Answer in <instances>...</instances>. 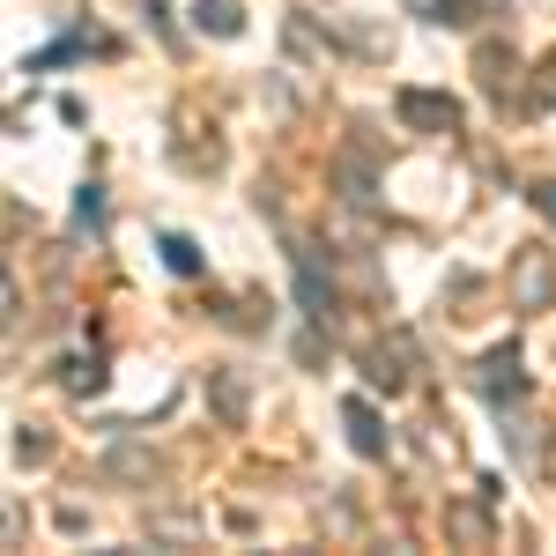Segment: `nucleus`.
<instances>
[{
  "label": "nucleus",
  "mask_w": 556,
  "mask_h": 556,
  "mask_svg": "<svg viewBox=\"0 0 556 556\" xmlns=\"http://www.w3.org/2000/svg\"><path fill=\"white\" fill-rule=\"evenodd\" d=\"M393 112H401V127H408V134H453V127H460V104H453L445 89H401Z\"/></svg>",
  "instance_id": "obj_1"
},
{
  "label": "nucleus",
  "mask_w": 556,
  "mask_h": 556,
  "mask_svg": "<svg viewBox=\"0 0 556 556\" xmlns=\"http://www.w3.org/2000/svg\"><path fill=\"white\" fill-rule=\"evenodd\" d=\"M475 75H482V89H490V97H513L519 60L505 52V45H482V52H475Z\"/></svg>",
  "instance_id": "obj_4"
},
{
  "label": "nucleus",
  "mask_w": 556,
  "mask_h": 556,
  "mask_svg": "<svg viewBox=\"0 0 556 556\" xmlns=\"http://www.w3.org/2000/svg\"><path fill=\"white\" fill-rule=\"evenodd\" d=\"M193 23H201L208 38H238V30H245V15H238V0H201V8H193Z\"/></svg>",
  "instance_id": "obj_7"
},
{
  "label": "nucleus",
  "mask_w": 556,
  "mask_h": 556,
  "mask_svg": "<svg viewBox=\"0 0 556 556\" xmlns=\"http://www.w3.org/2000/svg\"><path fill=\"white\" fill-rule=\"evenodd\" d=\"M215 408H223V424H238V416H245V386L230 379V371H215Z\"/></svg>",
  "instance_id": "obj_9"
},
{
  "label": "nucleus",
  "mask_w": 556,
  "mask_h": 556,
  "mask_svg": "<svg viewBox=\"0 0 556 556\" xmlns=\"http://www.w3.org/2000/svg\"><path fill=\"white\" fill-rule=\"evenodd\" d=\"M549 290H556L549 253H542V245H527V253L513 260V298H519V312H549Z\"/></svg>",
  "instance_id": "obj_2"
},
{
  "label": "nucleus",
  "mask_w": 556,
  "mask_h": 556,
  "mask_svg": "<svg viewBox=\"0 0 556 556\" xmlns=\"http://www.w3.org/2000/svg\"><path fill=\"white\" fill-rule=\"evenodd\" d=\"M534 208H542V215L556 223V178H549V186H534Z\"/></svg>",
  "instance_id": "obj_16"
},
{
  "label": "nucleus",
  "mask_w": 556,
  "mask_h": 556,
  "mask_svg": "<svg viewBox=\"0 0 556 556\" xmlns=\"http://www.w3.org/2000/svg\"><path fill=\"white\" fill-rule=\"evenodd\" d=\"M164 260H172V275H201V245H193V238H164Z\"/></svg>",
  "instance_id": "obj_10"
},
{
  "label": "nucleus",
  "mask_w": 556,
  "mask_h": 556,
  "mask_svg": "<svg viewBox=\"0 0 556 556\" xmlns=\"http://www.w3.org/2000/svg\"><path fill=\"white\" fill-rule=\"evenodd\" d=\"M453 527H460V534H468V542H482V534H490V519L475 513V505H460V513H453Z\"/></svg>",
  "instance_id": "obj_15"
},
{
  "label": "nucleus",
  "mask_w": 556,
  "mask_h": 556,
  "mask_svg": "<svg viewBox=\"0 0 556 556\" xmlns=\"http://www.w3.org/2000/svg\"><path fill=\"white\" fill-rule=\"evenodd\" d=\"M364 379H371V386H386V393H401V364H393L386 349H371V356H364Z\"/></svg>",
  "instance_id": "obj_11"
},
{
  "label": "nucleus",
  "mask_w": 556,
  "mask_h": 556,
  "mask_svg": "<svg viewBox=\"0 0 556 556\" xmlns=\"http://www.w3.org/2000/svg\"><path fill=\"white\" fill-rule=\"evenodd\" d=\"M482 393H490V401H519V393H527V371H519V349L513 342L482 356Z\"/></svg>",
  "instance_id": "obj_3"
},
{
  "label": "nucleus",
  "mask_w": 556,
  "mask_h": 556,
  "mask_svg": "<svg viewBox=\"0 0 556 556\" xmlns=\"http://www.w3.org/2000/svg\"><path fill=\"white\" fill-rule=\"evenodd\" d=\"M45 453H52V438H45V430H23V438H15V460H45Z\"/></svg>",
  "instance_id": "obj_14"
},
{
  "label": "nucleus",
  "mask_w": 556,
  "mask_h": 556,
  "mask_svg": "<svg viewBox=\"0 0 556 556\" xmlns=\"http://www.w3.org/2000/svg\"><path fill=\"white\" fill-rule=\"evenodd\" d=\"M342 424H349V445H356L364 460H379V453H386V430H379V416H371V401H349Z\"/></svg>",
  "instance_id": "obj_5"
},
{
  "label": "nucleus",
  "mask_w": 556,
  "mask_h": 556,
  "mask_svg": "<svg viewBox=\"0 0 556 556\" xmlns=\"http://www.w3.org/2000/svg\"><path fill=\"white\" fill-rule=\"evenodd\" d=\"M424 23H468V0H408Z\"/></svg>",
  "instance_id": "obj_12"
},
{
  "label": "nucleus",
  "mask_w": 556,
  "mask_h": 556,
  "mask_svg": "<svg viewBox=\"0 0 556 556\" xmlns=\"http://www.w3.org/2000/svg\"><path fill=\"white\" fill-rule=\"evenodd\" d=\"M342 186H349V201H371V172H364L356 156H349V164H342Z\"/></svg>",
  "instance_id": "obj_13"
},
{
  "label": "nucleus",
  "mask_w": 556,
  "mask_h": 556,
  "mask_svg": "<svg viewBox=\"0 0 556 556\" xmlns=\"http://www.w3.org/2000/svg\"><path fill=\"white\" fill-rule=\"evenodd\" d=\"M60 379L75 386V393H97V386H104V364H97V356H67V364H60Z\"/></svg>",
  "instance_id": "obj_8"
},
{
  "label": "nucleus",
  "mask_w": 556,
  "mask_h": 556,
  "mask_svg": "<svg viewBox=\"0 0 556 556\" xmlns=\"http://www.w3.org/2000/svg\"><path fill=\"white\" fill-rule=\"evenodd\" d=\"M542 89H549V97H556V52H549V60H542Z\"/></svg>",
  "instance_id": "obj_17"
},
{
  "label": "nucleus",
  "mask_w": 556,
  "mask_h": 556,
  "mask_svg": "<svg viewBox=\"0 0 556 556\" xmlns=\"http://www.w3.org/2000/svg\"><path fill=\"white\" fill-rule=\"evenodd\" d=\"M298 298H304V319H327V275H319L312 253H298Z\"/></svg>",
  "instance_id": "obj_6"
}]
</instances>
